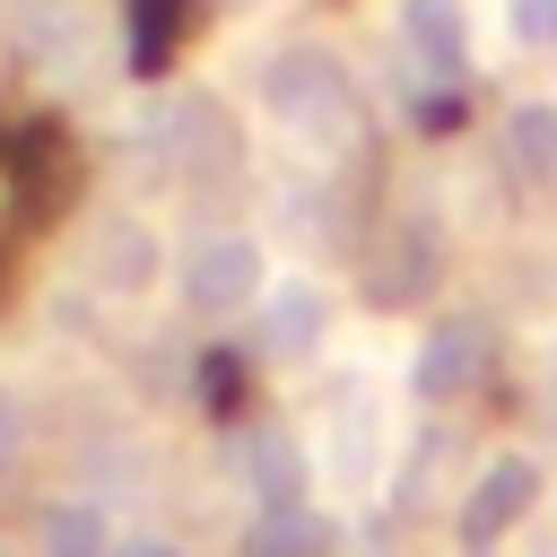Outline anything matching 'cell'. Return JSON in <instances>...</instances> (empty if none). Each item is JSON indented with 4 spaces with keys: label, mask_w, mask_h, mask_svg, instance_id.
Segmentation results:
<instances>
[{
    "label": "cell",
    "mask_w": 557,
    "mask_h": 557,
    "mask_svg": "<svg viewBox=\"0 0 557 557\" xmlns=\"http://www.w3.org/2000/svg\"><path fill=\"white\" fill-rule=\"evenodd\" d=\"M165 278H174L183 313L235 322V313H252V296L270 287V252H261L252 235H200V244H183V261H174Z\"/></svg>",
    "instance_id": "obj_1"
},
{
    "label": "cell",
    "mask_w": 557,
    "mask_h": 557,
    "mask_svg": "<svg viewBox=\"0 0 557 557\" xmlns=\"http://www.w3.org/2000/svg\"><path fill=\"white\" fill-rule=\"evenodd\" d=\"M252 96H261L270 122H287V131H305V139H322V131L348 122V78H339V61L313 52V44L270 52V61L252 70Z\"/></svg>",
    "instance_id": "obj_2"
},
{
    "label": "cell",
    "mask_w": 557,
    "mask_h": 557,
    "mask_svg": "<svg viewBox=\"0 0 557 557\" xmlns=\"http://www.w3.org/2000/svg\"><path fill=\"white\" fill-rule=\"evenodd\" d=\"M383 470H392V409H383L366 383H348V392H339V409L322 418V453H313V479H331L339 496H366Z\"/></svg>",
    "instance_id": "obj_3"
},
{
    "label": "cell",
    "mask_w": 557,
    "mask_h": 557,
    "mask_svg": "<svg viewBox=\"0 0 557 557\" xmlns=\"http://www.w3.org/2000/svg\"><path fill=\"white\" fill-rule=\"evenodd\" d=\"M252 322H261V357H313L322 339H331V296H322V278H270L261 296H252Z\"/></svg>",
    "instance_id": "obj_4"
},
{
    "label": "cell",
    "mask_w": 557,
    "mask_h": 557,
    "mask_svg": "<svg viewBox=\"0 0 557 557\" xmlns=\"http://www.w3.org/2000/svg\"><path fill=\"white\" fill-rule=\"evenodd\" d=\"M531 496H540V470H531L522 453H496V461L479 470V487L461 496V540H470V548H496V540L531 513Z\"/></svg>",
    "instance_id": "obj_5"
},
{
    "label": "cell",
    "mask_w": 557,
    "mask_h": 557,
    "mask_svg": "<svg viewBox=\"0 0 557 557\" xmlns=\"http://www.w3.org/2000/svg\"><path fill=\"white\" fill-rule=\"evenodd\" d=\"M392 26H400V44H409V61L426 78H461L470 70V9L461 0H400Z\"/></svg>",
    "instance_id": "obj_6"
},
{
    "label": "cell",
    "mask_w": 557,
    "mask_h": 557,
    "mask_svg": "<svg viewBox=\"0 0 557 557\" xmlns=\"http://www.w3.org/2000/svg\"><path fill=\"white\" fill-rule=\"evenodd\" d=\"M305 487H313V453H305L287 426H261V435H244V496H252V513L305 505Z\"/></svg>",
    "instance_id": "obj_7"
},
{
    "label": "cell",
    "mask_w": 557,
    "mask_h": 557,
    "mask_svg": "<svg viewBox=\"0 0 557 557\" xmlns=\"http://www.w3.org/2000/svg\"><path fill=\"white\" fill-rule=\"evenodd\" d=\"M96 270H104L113 296H148V287L165 278V252H157V235H148L139 218H104V226H96Z\"/></svg>",
    "instance_id": "obj_8"
},
{
    "label": "cell",
    "mask_w": 557,
    "mask_h": 557,
    "mask_svg": "<svg viewBox=\"0 0 557 557\" xmlns=\"http://www.w3.org/2000/svg\"><path fill=\"white\" fill-rule=\"evenodd\" d=\"M17 35H26V52H35L44 70H78L87 44H96V17H87V0H26Z\"/></svg>",
    "instance_id": "obj_9"
},
{
    "label": "cell",
    "mask_w": 557,
    "mask_h": 557,
    "mask_svg": "<svg viewBox=\"0 0 557 557\" xmlns=\"http://www.w3.org/2000/svg\"><path fill=\"white\" fill-rule=\"evenodd\" d=\"M470 374H479V339H470V331H435V339L418 348V366H409L418 400H453Z\"/></svg>",
    "instance_id": "obj_10"
},
{
    "label": "cell",
    "mask_w": 557,
    "mask_h": 557,
    "mask_svg": "<svg viewBox=\"0 0 557 557\" xmlns=\"http://www.w3.org/2000/svg\"><path fill=\"white\" fill-rule=\"evenodd\" d=\"M44 557H104L113 548V522H104V505H87V496H70V505H44Z\"/></svg>",
    "instance_id": "obj_11"
},
{
    "label": "cell",
    "mask_w": 557,
    "mask_h": 557,
    "mask_svg": "<svg viewBox=\"0 0 557 557\" xmlns=\"http://www.w3.org/2000/svg\"><path fill=\"white\" fill-rule=\"evenodd\" d=\"M322 540H331V522H313L305 505H278V513L252 522V548H261V557H313Z\"/></svg>",
    "instance_id": "obj_12"
},
{
    "label": "cell",
    "mask_w": 557,
    "mask_h": 557,
    "mask_svg": "<svg viewBox=\"0 0 557 557\" xmlns=\"http://www.w3.org/2000/svg\"><path fill=\"white\" fill-rule=\"evenodd\" d=\"M505 139H513V165L522 174H557V104H513Z\"/></svg>",
    "instance_id": "obj_13"
},
{
    "label": "cell",
    "mask_w": 557,
    "mask_h": 557,
    "mask_svg": "<svg viewBox=\"0 0 557 557\" xmlns=\"http://www.w3.org/2000/svg\"><path fill=\"white\" fill-rule=\"evenodd\" d=\"M505 35L522 52H557V0H505Z\"/></svg>",
    "instance_id": "obj_14"
},
{
    "label": "cell",
    "mask_w": 557,
    "mask_h": 557,
    "mask_svg": "<svg viewBox=\"0 0 557 557\" xmlns=\"http://www.w3.org/2000/svg\"><path fill=\"white\" fill-rule=\"evenodd\" d=\"M17 435H26V426H17V400H9V392H0V470H9V461H17Z\"/></svg>",
    "instance_id": "obj_15"
},
{
    "label": "cell",
    "mask_w": 557,
    "mask_h": 557,
    "mask_svg": "<svg viewBox=\"0 0 557 557\" xmlns=\"http://www.w3.org/2000/svg\"><path fill=\"white\" fill-rule=\"evenodd\" d=\"M104 557H183V548H174V540H113Z\"/></svg>",
    "instance_id": "obj_16"
}]
</instances>
